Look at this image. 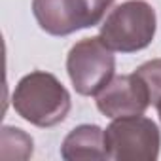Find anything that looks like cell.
Returning a JSON list of instances; mask_svg holds the SVG:
<instances>
[{"label": "cell", "instance_id": "obj_1", "mask_svg": "<svg viewBox=\"0 0 161 161\" xmlns=\"http://www.w3.org/2000/svg\"><path fill=\"white\" fill-rule=\"evenodd\" d=\"M12 104L25 121L36 127H53L68 116L72 101L66 87L53 74L34 70L19 80Z\"/></svg>", "mask_w": 161, "mask_h": 161}, {"label": "cell", "instance_id": "obj_2", "mask_svg": "<svg viewBox=\"0 0 161 161\" xmlns=\"http://www.w3.org/2000/svg\"><path fill=\"white\" fill-rule=\"evenodd\" d=\"M155 27V10L146 0H127L108 14L99 36L112 51L135 53L152 44Z\"/></svg>", "mask_w": 161, "mask_h": 161}, {"label": "cell", "instance_id": "obj_3", "mask_svg": "<svg viewBox=\"0 0 161 161\" xmlns=\"http://www.w3.org/2000/svg\"><path fill=\"white\" fill-rule=\"evenodd\" d=\"M108 159L114 161H155L161 146V133L155 121L136 116L116 118L104 131Z\"/></svg>", "mask_w": 161, "mask_h": 161}, {"label": "cell", "instance_id": "obj_4", "mask_svg": "<svg viewBox=\"0 0 161 161\" xmlns=\"http://www.w3.org/2000/svg\"><path fill=\"white\" fill-rule=\"evenodd\" d=\"M114 0H32V14L42 31L68 36L101 23Z\"/></svg>", "mask_w": 161, "mask_h": 161}, {"label": "cell", "instance_id": "obj_5", "mask_svg": "<svg viewBox=\"0 0 161 161\" xmlns=\"http://www.w3.org/2000/svg\"><path fill=\"white\" fill-rule=\"evenodd\" d=\"M116 59L101 36L84 38L72 46L66 57V72L80 95H97L114 78Z\"/></svg>", "mask_w": 161, "mask_h": 161}, {"label": "cell", "instance_id": "obj_6", "mask_svg": "<svg viewBox=\"0 0 161 161\" xmlns=\"http://www.w3.org/2000/svg\"><path fill=\"white\" fill-rule=\"evenodd\" d=\"M95 97L97 108L112 119L144 114L152 104L148 87L135 72L125 76H114Z\"/></svg>", "mask_w": 161, "mask_h": 161}, {"label": "cell", "instance_id": "obj_7", "mask_svg": "<svg viewBox=\"0 0 161 161\" xmlns=\"http://www.w3.org/2000/svg\"><path fill=\"white\" fill-rule=\"evenodd\" d=\"M61 157L66 161L108 159L104 146V131L99 125H78L63 140Z\"/></svg>", "mask_w": 161, "mask_h": 161}, {"label": "cell", "instance_id": "obj_8", "mask_svg": "<svg viewBox=\"0 0 161 161\" xmlns=\"http://www.w3.org/2000/svg\"><path fill=\"white\" fill-rule=\"evenodd\" d=\"M135 74L144 82L150 93V103L155 106L157 101L161 99V59H152L144 64H140Z\"/></svg>", "mask_w": 161, "mask_h": 161}, {"label": "cell", "instance_id": "obj_9", "mask_svg": "<svg viewBox=\"0 0 161 161\" xmlns=\"http://www.w3.org/2000/svg\"><path fill=\"white\" fill-rule=\"evenodd\" d=\"M2 150L15 146V159H29L32 155V138L17 127H2V136H0Z\"/></svg>", "mask_w": 161, "mask_h": 161}, {"label": "cell", "instance_id": "obj_10", "mask_svg": "<svg viewBox=\"0 0 161 161\" xmlns=\"http://www.w3.org/2000/svg\"><path fill=\"white\" fill-rule=\"evenodd\" d=\"M155 108H157V114H159V119H161V99L157 101V104H155Z\"/></svg>", "mask_w": 161, "mask_h": 161}]
</instances>
